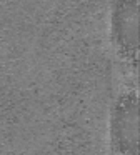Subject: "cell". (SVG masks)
<instances>
[{"label": "cell", "instance_id": "1", "mask_svg": "<svg viewBox=\"0 0 140 155\" xmlns=\"http://www.w3.org/2000/svg\"><path fill=\"white\" fill-rule=\"evenodd\" d=\"M137 100L135 97H127L118 104L112 118L113 140L123 153L135 155L138 142V117H137Z\"/></svg>", "mask_w": 140, "mask_h": 155}, {"label": "cell", "instance_id": "2", "mask_svg": "<svg viewBox=\"0 0 140 155\" xmlns=\"http://www.w3.org/2000/svg\"><path fill=\"white\" fill-rule=\"evenodd\" d=\"M137 0H120L113 14V32L120 45L128 50L137 48Z\"/></svg>", "mask_w": 140, "mask_h": 155}]
</instances>
